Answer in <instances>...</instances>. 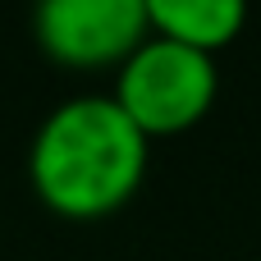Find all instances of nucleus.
I'll return each mask as SVG.
<instances>
[{
  "label": "nucleus",
  "mask_w": 261,
  "mask_h": 261,
  "mask_svg": "<svg viewBox=\"0 0 261 261\" xmlns=\"http://www.w3.org/2000/svg\"><path fill=\"white\" fill-rule=\"evenodd\" d=\"M151 142L115 106V96L87 92L60 101L32 133L28 184L60 220H106L133 202L147 179Z\"/></svg>",
  "instance_id": "f257e3e1"
},
{
  "label": "nucleus",
  "mask_w": 261,
  "mask_h": 261,
  "mask_svg": "<svg viewBox=\"0 0 261 261\" xmlns=\"http://www.w3.org/2000/svg\"><path fill=\"white\" fill-rule=\"evenodd\" d=\"M220 73L216 60L165 37H147L115 73V106L133 119V128L151 138H174L202 124L216 106Z\"/></svg>",
  "instance_id": "f03ea898"
},
{
  "label": "nucleus",
  "mask_w": 261,
  "mask_h": 261,
  "mask_svg": "<svg viewBox=\"0 0 261 261\" xmlns=\"http://www.w3.org/2000/svg\"><path fill=\"white\" fill-rule=\"evenodd\" d=\"M32 37L64 69H119L151 37L147 0H46Z\"/></svg>",
  "instance_id": "7ed1b4c3"
},
{
  "label": "nucleus",
  "mask_w": 261,
  "mask_h": 261,
  "mask_svg": "<svg viewBox=\"0 0 261 261\" xmlns=\"http://www.w3.org/2000/svg\"><path fill=\"white\" fill-rule=\"evenodd\" d=\"M147 23L151 37H165L216 60V50L239 41L248 9L239 0H147Z\"/></svg>",
  "instance_id": "20e7f679"
}]
</instances>
